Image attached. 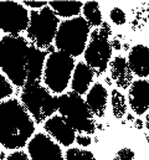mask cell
Here are the masks:
<instances>
[{"label":"cell","mask_w":149,"mask_h":160,"mask_svg":"<svg viewBox=\"0 0 149 160\" xmlns=\"http://www.w3.org/2000/svg\"><path fill=\"white\" fill-rule=\"evenodd\" d=\"M44 129L55 142L64 147H70L74 143L76 132L61 116H52L44 123Z\"/></svg>","instance_id":"8fae6325"},{"label":"cell","mask_w":149,"mask_h":160,"mask_svg":"<svg viewBox=\"0 0 149 160\" xmlns=\"http://www.w3.org/2000/svg\"><path fill=\"white\" fill-rule=\"evenodd\" d=\"M47 4L49 2H46V1H41V2H35V1H24L23 2V5L25 6V8H30L31 10H40V9H42V8H45V6H47Z\"/></svg>","instance_id":"83f0119b"},{"label":"cell","mask_w":149,"mask_h":160,"mask_svg":"<svg viewBox=\"0 0 149 160\" xmlns=\"http://www.w3.org/2000/svg\"><path fill=\"white\" fill-rule=\"evenodd\" d=\"M86 103L90 108V111L92 112L93 116L102 118L106 114V109H107V103H108V92L107 88L97 82L95 83L90 91L87 92V97H86Z\"/></svg>","instance_id":"9a60e30c"},{"label":"cell","mask_w":149,"mask_h":160,"mask_svg":"<svg viewBox=\"0 0 149 160\" xmlns=\"http://www.w3.org/2000/svg\"><path fill=\"white\" fill-rule=\"evenodd\" d=\"M6 158H5V153H4V150L0 148V160H5Z\"/></svg>","instance_id":"4dcf8cb0"},{"label":"cell","mask_w":149,"mask_h":160,"mask_svg":"<svg viewBox=\"0 0 149 160\" xmlns=\"http://www.w3.org/2000/svg\"><path fill=\"white\" fill-rule=\"evenodd\" d=\"M146 138H147V142L149 143V135H146Z\"/></svg>","instance_id":"836d02e7"},{"label":"cell","mask_w":149,"mask_h":160,"mask_svg":"<svg viewBox=\"0 0 149 160\" xmlns=\"http://www.w3.org/2000/svg\"><path fill=\"white\" fill-rule=\"evenodd\" d=\"M82 14L85 20L88 22L91 28H100L103 22L102 12L100 9V4L97 1H87L83 4Z\"/></svg>","instance_id":"d6986e66"},{"label":"cell","mask_w":149,"mask_h":160,"mask_svg":"<svg viewBox=\"0 0 149 160\" xmlns=\"http://www.w3.org/2000/svg\"><path fill=\"white\" fill-rule=\"evenodd\" d=\"M5 160H30V158H29L28 153H25L23 150H15L11 154H9Z\"/></svg>","instance_id":"d4e9b609"},{"label":"cell","mask_w":149,"mask_h":160,"mask_svg":"<svg viewBox=\"0 0 149 160\" xmlns=\"http://www.w3.org/2000/svg\"><path fill=\"white\" fill-rule=\"evenodd\" d=\"M66 160H96L95 155L90 150L80 149V148H70L65 154Z\"/></svg>","instance_id":"44dd1931"},{"label":"cell","mask_w":149,"mask_h":160,"mask_svg":"<svg viewBox=\"0 0 149 160\" xmlns=\"http://www.w3.org/2000/svg\"><path fill=\"white\" fill-rule=\"evenodd\" d=\"M30 21L29 10L16 1H0V31L18 36L28 30Z\"/></svg>","instance_id":"9c48e42d"},{"label":"cell","mask_w":149,"mask_h":160,"mask_svg":"<svg viewBox=\"0 0 149 160\" xmlns=\"http://www.w3.org/2000/svg\"><path fill=\"white\" fill-rule=\"evenodd\" d=\"M29 48V41L20 35L0 39V70L15 87L23 88L26 84Z\"/></svg>","instance_id":"7a4b0ae2"},{"label":"cell","mask_w":149,"mask_h":160,"mask_svg":"<svg viewBox=\"0 0 149 160\" xmlns=\"http://www.w3.org/2000/svg\"><path fill=\"white\" fill-rule=\"evenodd\" d=\"M110 19L111 21L117 25V26H122L126 24L127 21V16H126V12L121 9V8H113L110 12Z\"/></svg>","instance_id":"603a6c76"},{"label":"cell","mask_w":149,"mask_h":160,"mask_svg":"<svg viewBox=\"0 0 149 160\" xmlns=\"http://www.w3.org/2000/svg\"><path fill=\"white\" fill-rule=\"evenodd\" d=\"M57 111L74 132L81 134H93L96 123L86 101L74 92H66L57 97Z\"/></svg>","instance_id":"277c9868"},{"label":"cell","mask_w":149,"mask_h":160,"mask_svg":"<svg viewBox=\"0 0 149 160\" xmlns=\"http://www.w3.org/2000/svg\"><path fill=\"white\" fill-rule=\"evenodd\" d=\"M74 58L61 52L55 51L46 58L42 81L51 93L62 94L72 78L74 70Z\"/></svg>","instance_id":"8992f818"},{"label":"cell","mask_w":149,"mask_h":160,"mask_svg":"<svg viewBox=\"0 0 149 160\" xmlns=\"http://www.w3.org/2000/svg\"><path fill=\"white\" fill-rule=\"evenodd\" d=\"M14 93V87L0 70V102Z\"/></svg>","instance_id":"7402d4cb"},{"label":"cell","mask_w":149,"mask_h":160,"mask_svg":"<svg viewBox=\"0 0 149 160\" xmlns=\"http://www.w3.org/2000/svg\"><path fill=\"white\" fill-rule=\"evenodd\" d=\"M0 34H1V31H0Z\"/></svg>","instance_id":"e575fe53"},{"label":"cell","mask_w":149,"mask_h":160,"mask_svg":"<svg viewBox=\"0 0 149 160\" xmlns=\"http://www.w3.org/2000/svg\"><path fill=\"white\" fill-rule=\"evenodd\" d=\"M110 43H111L112 50H114V51H119V50L122 48V43H121V41H119V38H113V39L110 41Z\"/></svg>","instance_id":"f1b7e54d"},{"label":"cell","mask_w":149,"mask_h":160,"mask_svg":"<svg viewBox=\"0 0 149 160\" xmlns=\"http://www.w3.org/2000/svg\"><path fill=\"white\" fill-rule=\"evenodd\" d=\"M20 103L37 124L45 123L57 111V97L41 84H25L20 93Z\"/></svg>","instance_id":"5b68a950"},{"label":"cell","mask_w":149,"mask_h":160,"mask_svg":"<svg viewBox=\"0 0 149 160\" xmlns=\"http://www.w3.org/2000/svg\"><path fill=\"white\" fill-rule=\"evenodd\" d=\"M49 6L55 12V15L64 19L77 18L80 12H82L83 2L82 1H50Z\"/></svg>","instance_id":"ac0fdd59"},{"label":"cell","mask_w":149,"mask_h":160,"mask_svg":"<svg viewBox=\"0 0 149 160\" xmlns=\"http://www.w3.org/2000/svg\"><path fill=\"white\" fill-rule=\"evenodd\" d=\"M98 32L101 36L106 38V39H110V36L112 35V28L110 26L108 22H102V25L98 28Z\"/></svg>","instance_id":"4316f807"},{"label":"cell","mask_w":149,"mask_h":160,"mask_svg":"<svg viewBox=\"0 0 149 160\" xmlns=\"http://www.w3.org/2000/svg\"><path fill=\"white\" fill-rule=\"evenodd\" d=\"M113 160H136L134 159V152L129 148H123L118 150Z\"/></svg>","instance_id":"cb8c5ba5"},{"label":"cell","mask_w":149,"mask_h":160,"mask_svg":"<svg viewBox=\"0 0 149 160\" xmlns=\"http://www.w3.org/2000/svg\"><path fill=\"white\" fill-rule=\"evenodd\" d=\"M74 142H76L80 147H88V145H91V143H92V140H91V138H90L88 135L81 134V133H80L78 135H76Z\"/></svg>","instance_id":"484cf974"},{"label":"cell","mask_w":149,"mask_h":160,"mask_svg":"<svg viewBox=\"0 0 149 160\" xmlns=\"http://www.w3.org/2000/svg\"><path fill=\"white\" fill-rule=\"evenodd\" d=\"M59 25L60 20L51 10L49 4L40 10H31L30 21L26 30L28 39L31 41V45L46 51L56 38Z\"/></svg>","instance_id":"52a82bcc"},{"label":"cell","mask_w":149,"mask_h":160,"mask_svg":"<svg viewBox=\"0 0 149 160\" xmlns=\"http://www.w3.org/2000/svg\"><path fill=\"white\" fill-rule=\"evenodd\" d=\"M35 122L15 98L0 102V145L16 150L24 148L34 137Z\"/></svg>","instance_id":"6da1fadb"},{"label":"cell","mask_w":149,"mask_h":160,"mask_svg":"<svg viewBox=\"0 0 149 160\" xmlns=\"http://www.w3.org/2000/svg\"><path fill=\"white\" fill-rule=\"evenodd\" d=\"M111 107L112 114L118 119L123 118L127 113V99L118 89H113L111 92Z\"/></svg>","instance_id":"ffe728a7"},{"label":"cell","mask_w":149,"mask_h":160,"mask_svg":"<svg viewBox=\"0 0 149 160\" xmlns=\"http://www.w3.org/2000/svg\"><path fill=\"white\" fill-rule=\"evenodd\" d=\"M128 103L137 116H143L149 109V80L133 81L128 91Z\"/></svg>","instance_id":"7c38bea8"},{"label":"cell","mask_w":149,"mask_h":160,"mask_svg":"<svg viewBox=\"0 0 149 160\" xmlns=\"http://www.w3.org/2000/svg\"><path fill=\"white\" fill-rule=\"evenodd\" d=\"M128 65L133 75L146 78L149 77V47L144 45H136L128 53Z\"/></svg>","instance_id":"5bb4252c"},{"label":"cell","mask_w":149,"mask_h":160,"mask_svg":"<svg viewBox=\"0 0 149 160\" xmlns=\"http://www.w3.org/2000/svg\"><path fill=\"white\" fill-rule=\"evenodd\" d=\"M49 53L44 50L37 48L30 43L29 61H28V80L26 84H40L44 75V67Z\"/></svg>","instance_id":"4fadbf2b"},{"label":"cell","mask_w":149,"mask_h":160,"mask_svg":"<svg viewBox=\"0 0 149 160\" xmlns=\"http://www.w3.org/2000/svg\"><path fill=\"white\" fill-rule=\"evenodd\" d=\"M30 160H64L60 145L47 134L36 133L28 143Z\"/></svg>","instance_id":"30bf717a"},{"label":"cell","mask_w":149,"mask_h":160,"mask_svg":"<svg viewBox=\"0 0 149 160\" xmlns=\"http://www.w3.org/2000/svg\"><path fill=\"white\" fill-rule=\"evenodd\" d=\"M95 77L93 71L85 63V62H78L74 66L72 78H71V89L78 96H82L87 93L91 88L92 81Z\"/></svg>","instance_id":"e0dca14e"},{"label":"cell","mask_w":149,"mask_h":160,"mask_svg":"<svg viewBox=\"0 0 149 160\" xmlns=\"http://www.w3.org/2000/svg\"><path fill=\"white\" fill-rule=\"evenodd\" d=\"M146 127H147V129L149 130V113L147 114V117H146Z\"/></svg>","instance_id":"1f68e13d"},{"label":"cell","mask_w":149,"mask_h":160,"mask_svg":"<svg viewBox=\"0 0 149 160\" xmlns=\"http://www.w3.org/2000/svg\"><path fill=\"white\" fill-rule=\"evenodd\" d=\"M106 81H107V83H108V84H111V83H112L111 78H106Z\"/></svg>","instance_id":"d6a6232c"},{"label":"cell","mask_w":149,"mask_h":160,"mask_svg":"<svg viewBox=\"0 0 149 160\" xmlns=\"http://www.w3.org/2000/svg\"><path fill=\"white\" fill-rule=\"evenodd\" d=\"M133 125H134V128H137V129H143V128H144V123H143L142 119H134Z\"/></svg>","instance_id":"f546056e"},{"label":"cell","mask_w":149,"mask_h":160,"mask_svg":"<svg viewBox=\"0 0 149 160\" xmlns=\"http://www.w3.org/2000/svg\"><path fill=\"white\" fill-rule=\"evenodd\" d=\"M91 26L83 16H77L61 21L56 32L55 46L59 51L77 57L82 55L87 47Z\"/></svg>","instance_id":"3957f363"},{"label":"cell","mask_w":149,"mask_h":160,"mask_svg":"<svg viewBox=\"0 0 149 160\" xmlns=\"http://www.w3.org/2000/svg\"><path fill=\"white\" fill-rule=\"evenodd\" d=\"M112 51L110 39L101 36L98 29H95L90 34V40L85 50V63L96 76H102L110 66Z\"/></svg>","instance_id":"ba28073f"},{"label":"cell","mask_w":149,"mask_h":160,"mask_svg":"<svg viewBox=\"0 0 149 160\" xmlns=\"http://www.w3.org/2000/svg\"><path fill=\"white\" fill-rule=\"evenodd\" d=\"M110 73L111 78L121 89H127L133 83V72L127 58L123 56H116L110 62Z\"/></svg>","instance_id":"2e32d148"}]
</instances>
